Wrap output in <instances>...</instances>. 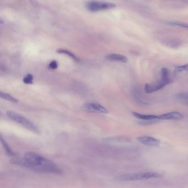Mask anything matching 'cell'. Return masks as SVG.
<instances>
[{
  "instance_id": "16",
  "label": "cell",
  "mask_w": 188,
  "mask_h": 188,
  "mask_svg": "<svg viewBox=\"0 0 188 188\" xmlns=\"http://www.w3.org/2000/svg\"><path fill=\"white\" fill-rule=\"evenodd\" d=\"M0 96H1V97L2 98V99H6V100H8V101H10V102H13V103H17V102H18L17 99H15V98H14L12 95H11L10 94L4 93V92H1L0 93Z\"/></svg>"
},
{
  "instance_id": "9",
  "label": "cell",
  "mask_w": 188,
  "mask_h": 188,
  "mask_svg": "<svg viewBox=\"0 0 188 188\" xmlns=\"http://www.w3.org/2000/svg\"><path fill=\"white\" fill-rule=\"evenodd\" d=\"M106 59L108 60L114 61H118L120 63H126L128 61V58L125 56L117 54H112L109 55L107 56Z\"/></svg>"
},
{
  "instance_id": "7",
  "label": "cell",
  "mask_w": 188,
  "mask_h": 188,
  "mask_svg": "<svg viewBox=\"0 0 188 188\" xmlns=\"http://www.w3.org/2000/svg\"><path fill=\"white\" fill-rule=\"evenodd\" d=\"M183 118V114L178 111H172L158 116V120H180Z\"/></svg>"
},
{
  "instance_id": "14",
  "label": "cell",
  "mask_w": 188,
  "mask_h": 188,
  "mask_svg": "<svg viewBox=\"0 0 188 188\" xmlns=\"http://www.w3.org/2000/svg\"><path fill=\"white\" fill-rule=\"evenodd\" d=\"M168 24L171 25H174V26H177L181 28H186L188 29V24L186 23L181 22V21H178V20H172V21H169L168 22Z\"/></svg>"
},
{
  "instance_id": "17",
  "label": "cell",
  "mask_w": 188,
  "mask_h": 188,
  "mask_svg": "<svg viewBox=\"0 0 188 188\" xmlns=\"http://www.w3.org/2000/svg\"><path fill=\"white\" fill-rule=\"evenodd\" d=\"M161 76L162 79L171 80L169 78V70L167 68H163L161 70Z\"/></svg>"
},
{
  "instance_id": "3",
  "label": "cell",
  "mask_w": 188,
  "mask_h": 188,
  "mask_svg": "<svg viewBox=\"0 0 188 188\" xmlns=\"http://www.w3.org/2000/svg\"><path fill=\"white\" fill-rule=\"evenodd\" d=\"M162 175L157 172H144V173L127 174L118 176L116 179L120 181H133L147 180L150 179L160 178Z\"/></svg>"
},
{
  "instance_id": "20",
  "label": "cell",
  "mask_w": 188,
  "mask_h": 188,
  "mask_svg": "<svg viewBox=\"0 0 188 188\" xmlns=\"http://www.w3.org/2000/svg\"><path fill=\"white\" fill-rule=\"evenodd\" d=\"M49 67L52 70H55L58 67V62L55 60L51 61L49 65Z\"/></svg>"
},
{
  "instance_id": "13",
  "label": "cell",
  "mask_w": 188,
  "mask_h": 188,
  "mask_svg": "<svg viewBox=\"0 0 188 188\" xmlns=\"http://www.w3.org/2000/svg\"><path fill=\"white\" fill-rule=\"evenodd\" d=\"M175 72L177 73H188V63L177 66Z\"/></svg>"
},
{
  "instance_id": "8",
  "label": "cell",
  "mask_w": 188,
  "mask_h": 188,
  "mask_svg": "<svg viewBox=\"0 0 188 188\" xmlns=\"http://www.w3.org/2000/svg\"><path fill=\"white\" fill-rule=\"evenodd\" d=\"M138 140L142 144L149 147H157L160 144V141L158 139L148 136L138 137Z\"/></svg>"
},
{
  "instance_id": "12",
  "label": "cell",
  "mask_w": 188,
  "mask_h": 188,
  "mask_svg": "<svg viewBox=\"0 0 188 188\" xmlns=\"http://www.w3.org/2000/svg\"><path fill=\"white\" fill-rule=\"evenodd\" d=\"M140 92H138L137 90H135L133 91V98H134V99L136 101V102H138V104H140L141 105H147L148 103H146L145 100H143L142 98H141Z\"/></svg>"
},
{
  "instance_id": "1",
  "label": "cell",
  "mask_w": 188,
  "mask_h": 188,
  "mask_svg": "<svg viewBox=\"0 0 188 188\" xmlns=\"http://www.w3.org/2000/svg\"><path fill=\"white\" fill-rule=\"evenodd\" d=\"M10 162L12 164L41 172L56 174H60L63 173L61 169L55 163L33 152L25 153L24 158L15 157L12 158Z\"/></svg>"
},
{
  "instance_id": "5",
  "label": "cell",
  "mask_w": 188,
  "mask_h": 188,
  "mask_svg": "<svg viewBox=\"0 0 188 188\" xmlns=\"http://www.w3.org/2000/svg\"><path fill=\"white\" fill-rule=\"evenodd\" d=\"M171 82V80H164L161 78L160 80L154 83L146 84L145 90L147 93H153L164 88Z\"/></svg>"
},
{
  "instance_id": "2",
  "label": "cell",
  "mask_w": 188,
  "mask_h": 188,
  "mask_svg": "<svg viewBox=\"0 0 188 188\" xmlns=\"http://www.w3.org/2000/svg\"><path fill=\"white\" fill-rule=\"evenodd\" d=\"M7 115L8 117L11 119L12 120L14 121L15 122L18 124H20V125L27 129L35 133H39V130L37 126L27 118H25L18 113L12 111H8L7 113Z\"/></svg>"
},
{
  "instance_id": "10",
  "label": "cell",
  "mask_w": 188,
  "mask_h": 188,
  "mask_svg": "<svg viewBox=\"0 0 188 188\" xmlns=\"http://www.w3.org/2000/svg\"><path fill=\"white\" fill-rule=\"evenodd\" d=\"M133 116L135 117L138 118V119H141L142 120L145 121H153L158 120V116L155 115H151V114H143L137 112H133Z\"/></svg>"
},
{
  "instance_id": "6",
  "label": "cell",
  "mask_w": 188,
  "mask_h": 188,
  "mask_svg": "<svg viewBox=\"0 0 188 188\" xmlns=\"http://www.w3.org/2000/svg\"><path fill=\"white\" fill-rule=\"evenodd\" d=\"M82 109L88 113H98L107 114L108 113L107 109L104 107L103 105L96 103H87L83 104L82 105Z\"/></svg>"
},
{
  "instance_id": "15",
  "label": "cell",
  "mask_w": 188,
  "mask_h": 188,
  "mask_svg": "<svg viewBox=\"0 0 188 188\" xmlns=\"http://www.w3.org/2000/svg\"><path fill=\"white\" fill-rule=\"evenodd\" d=\"M57 52L58 53H59V54H63L68 55L71 58H72L74 60L76 61H79L78 59L77 58V56L75 55L72 53H71V52H70L68 50L63 49H60L57 50Z\"/></svg>"
},
{
  "instance_id": "18",
  "label": "cell",
  "mask_w": 188,
  "mask_h": 188,
  "mask_svg": "<svg viewBox=\"0 0 188 188\" xmlns=\"http://www.w3.org/2000/svg\"><path fill=\"white\" fill-rule=\"evenodd\" d=\"M23 82L25 84H32L33 82V76L32 74H28L23 78Z\"/></svg>"
},
{
  "instance_id": "11",
  "label": "cell",
  "mask_w": 188,
  "mask_h": 188,
  "mask_svg": "<svg viewBox=\"0 0 188 188\" xmlns=\"http://www.w3.org/2000/svg\"><path fill=\"white\" fill-rule=\"evenodd\" d=\"M1 142L2 145L3 147L4 148V150H5L7 154L8 155H10L12 157H15V155H16L15 153L13 151L10 145L8 144L5 140H4L2 136H1Z\"/></svg>"
},
{
  "instance_id": "4",
  "label": "cell",
  "mask_w": 188,
  "mask_h": 188,
  "mask_svg": "<svg viewBox=\"0 0 188 188\" xmlns=\"http://www.w3.org/2000/svg\"><path fill=\"white\" fill-rule=\"evenodd\" d=\"M116 7V4L114 3L100 1H90L86 5L87 9L90 12L108 10L113 9Z\"/></svg>"
},
{
  "instance_id": "19",
  "label": "cell",
  "mask_w": 188,
  "mask_h": 188,
  "mask_svg": "<svg viewBox=\"0 0 188 188\" xmlns=\"http://www.w3.org/2000/svg\"><path fill=\"white\" fill-rule=\"evenodd\" d=\"M177 97L180 100L188 101V92L178 93L177 95Z\"/></svg>"
}]
</instances>
